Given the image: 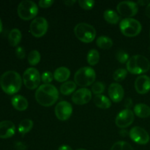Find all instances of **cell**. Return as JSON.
Returning <instances> with one entry per match:
<instances>
[{
	"instance_id": "40",
	"label": "cell",
	"mask_w": 150,
	"mask_h": 150,
	"mask_svg": "<svg viewBox=\"0 0 150 150\" xmlns=\"http://www.w3.org/2000/svg\"><path fill=\"white\" fill-rule=\"evenodd\" d=\"M74 3H76L75 0H67V1H64V4L66 6H72Z\"/></svg>"
},
{
	"instance_id": "19",
	"label": "cell",
	"mask_w": 150,
	"mask_h": 150,
	"mask_svg": "<svg viewBox=\"0 0 150 150\" xmlns=\"http://www.w3.org/2000/svg\"><path fill=\"white\" fill-rule=\"evenodd\" d=\"M70 71L67 67H60L54 71V77L58 82H64L70 78Z\"/></svg>"
},
{
	"instance_id": "44",
	"label": "cell",
	"mask_w": 150,
	"mask_h": 150,
	"mask_svg": "<svg viewBox=\"0 0 150 150\" xmlns=\"http://www.w3.org/2000/svg\"><path fill=\"white\" fill-rule=\"evenodd\" d=\"M149 35H150V34H149Z\"/></svg>"
},
{
	"instance_id": "24",
	"label": "cell",
	"mask_w": 150,
	"mask_h": 150,
	"mask_svg": "<svg viewBox=\"0 0 150 150\" xmlns=\"http://www.w3.org/2000/svg\"><path fill=\"white\" fill-rule=\"evenodd\" d=\"M104 19L108 23L111 24H117L120 21V16L114 10H107L103 13Z\"/></svg>"
},
{
	"instance_id": "13",
	"label": "cell",
	"mask_w": 150,
	"mask_h": 150,
	"mask_svg": "<svg viewBox=\"0 0 150 150\" xmlns=\"http://www.w3.org/2000/svg\"><path fill=\"white\" fill-rule=\"evenodd\" d=\"M73 107L67 101H61L55 107V115L61 121L67 120L72 115Z\"/></svg>"
},
{
	"instance_id": "5",
	"label": "cell",
	"mask_w": 150,
	"mask_h": 150,
	"mask_svg": "<svg viewBox=\"0 0 150 150\" xmlns=\"http://www.w3.org/2000/svg\"><path fill=\"white\" fill-rule=\"evenodd\" d=\"M74 33L79 40L86 43L92 42L96 37L95 28L86 23H78L74 28Z\"/></svg>"
},
{
	"instance_id": "26",
	"label": "cell",
	"mask_w": 150,
	"mask_h": 150,
	"mask_svg": "<svg viewBox=\"0 0 150 150\" xmlns=\"http://www.w3.org/2000/svg\"><path fill=\"white\" fill-rule=\"evenodd\" d=\"M97 45L102 49H108L113 45V41L110 38L106 36H100L97 39Z\"/></svg>"
},
{
	"instance_id": "14",
	"label": "cell",
	"mask_w": 150,
	"mask_h": 150,
	"mask_svg": "<svg viewBox=\"0 0 150 150\" xmlns=\"http://www.w3.org/2000/svg\"><path fill=\"white\" fill-rule=\"evenodd\" d=\"M92 98V92L86 88H81L73 94L72 101L76 105H84L89 103Z\"/></svg>"
},
{
	"instance_id": "38",
	"label": "cell",
	"mask_w": 150,
	"mask_h": 150,
	"mask_svg": "<svg viewBox=\"0 0 150 150\" xmlns=\"http://www.w3.org/2000/svg\"><path fill=\"white\" fill-rule=\"evenodd\" d=\"M58 150H73V149L68 145H62L59 147Z\"/></svg>"
},
{
	"instance_id": "25",
	"label": "cell",
	"mask_w": 150,
	"mask_h": 150,
	"mask_svg": "<svg viewBox=\"0 0 150 150\" xmlns=\"http://www.w3.org/2000/svg\"><path fill=\"white\" fill-rule=\"evenodd\" d=\"M33 127V122L29 119L22 120L18 125V132L23 136L30 131Z\"/></svg>"
},
{
	"instance_id": "7",
	"label": "cell",
	"mask_w": 150,
	"mask_h": 150,
	"mask_svg": "<svg viewBox=\"0 0 150 150\" xmlns=\"http://www.w3.org/2000/svg\"><path fill=\"white\" fill-rule=\"evenodd\" d=\"M17 12L19 17L23 20H31L38 15V7L34 1L25 0L18 4Z\"/></svg>"
},
{
	"instance_id": "1",
	"label": "cell",
	"mask_w": 150,
	"mask_h": 150,
	"mask_svg": "<svg viewBox=\"0 0 150 150\" xmlns=\"http://www.w3.org/2000/svg\"><path fill=\"white\" fill-rule=\"evenodd\" d=\"M59 98L57 88L51 83L40 85L35 92V99L38 103L44 107H49L56 103Z\"/></svg>"
},
{
	"instance_id": "3",
	"label": "cell",
	"mask_w": 150,
	"mask_h": 150,
	"mask_svg": "<svg viewBox=\"0 0 150 150\" xmlns=\"http://www.w3.org/2000/svg\"><path fill=\"white\" fill-rule=\"evenodd\" d=\"M127 70L132 74L140 75L146 73L150 69V62L146 57L135 55L130 57L126 63Z\"/></svg>"
},
{
	"instance_id": "41",
	"label": "cell",
	"mask_w": 150,
	"mask_h": 150,
	"mask_svg": "<svg viewBox=\"0 0 150 150\" xmlns=\"http://www.w3.org/2000/svg\"><path fill=\"white\" fill-rule=\"evenodd\" d=\"M1 31H2V22H1V18H0V33L1 32Z\"/></svg>"
},
{
	"instance_id": "30",
	"label": "cell",
	"mask_w": 150,
	"mask_h": 150,
	"mask_svg": "<svg viewBox=\"0 0 150 150\" xmlns=\"http://www.w3.org/2000/svg\"><path fill=\"white\" fill-rule=\"evenodd\" d=\"M111 150H133V148L127 142H117L113 145Z\"/></svg>"
},
{
	"instance_id": "27",
	"label": "cell",
	"mask_w": 150,
	"mask_h": 150,
	"mask_svg": "<svg viewBox=\"0 0 150 150\" xmlns=\"http://www.w3.org/2000/svg\"><path fill=\"white\" fill-rule=\"evenodd\" d=\"M86 60L90 65H96L100 60V54L96 49H91L86 57Z\"/></svg>"
},
{
	"instance_id": "20",
	"label": "cell",
	"mask_w": 150,
	"mask_h": 150,
	"mask_svg": "<svg viewBox=\"0 0 150 150\" xmlns=\"http://www.w3.org/2000/svg\"><path fill=\"white\" fill-rule=\"evenodd\" d=\"M93 101L97 107L102 109H107L111 106V102L109 98L103 95H95Z\"/></svg>"
},
{
	"instance_id": "2",
	"label": "cell",
	"mask_w": 150,
	"mask_h": 150,
	"mask_svg": "<svg viewBox=\"0 0 150 150\" xmlns=\"http://www.w3.org/2000/svg\"><path fill=\"white\" fill-rule=\"evenodd\" d=\"M22 79L19 73L14 70H8L0 77V86L8 95H14L21 89Z\"/></svg>"
},
{
	"instance_id": "33",
	"label": "cell",
	"mask_w": 150,
	"mask_h": 150,
	"mask_svg": "<svg viewBox=\"0 0 150 150\" xmlns=\"http://www.w3.org/2000/svg\"><path fill=\"white\" fill-rule=\"evenodd\" d=\"M95 1L92 0H79V4L84 10H91L95 5Z\"/></svg>"
},
{
	"instance_id": "4",
	"label": "cell",
	"mask_w": 150,
	"mask_h": 150,
	"mask_svg": "<svg viewBox=\"0 0 150 150\" xmlns=\"http://www.w3.org/2000/svg\"><path fill=\"white\" fill-rule=\"evenodd\" d=\"M96 79V73L90 67H83L77 70L74 76L75 83L80 86H90L93 84Z\"/></svg>"
},
{
	"instance_id": "18",
	"label": "cell",
	"mask_w": 150,
	"mask_h": 150,
	"mask_svg": "<svg viewBox=\"0 0 150 150\" xmlns=\"http://www.w3.org/2000/svg\"><path fill=\"white\" fill-rule=\"evenodd\" d=\"M11 103L13 106L16 110L20 111H23L26 110L28 108V105H29L27 100L24 97L18 95H16V96H14L12 98Z\"/></svg>"
},
{
	"instance_id": "29",
	"label": "cell",
	"mask_w": 150,
	"mask_h": 150,
	"mask_svg": "<svg viewBox=\"0 0 150 150\" xmlns=\"http://www.w3.org/2000/svg\"><path fill=\"white\" fill-rule=\"evenodd\" d=\"M127 74V69L125 68H120L116 70L113 74V79L115 81L120 82L124 80L126 78Z\"/></svg>"
},
{
	"instance_id": "37",
	"label": "cell",
	"mask_w": 150,
	"mask_h": 150,
	"mask_svg": "<svg viewBox=\"0 0 150 150\" xmlns=\"http://www.w3.org/2000/svg\"><path fill=\"white\" fill-rule=\"evenodd\" d=\"M132 104H133V102H132L131 98H127L124 103V106L126 107L127 109H129V108L132 106Z\"/></svg>"
},
{
	"instance_id": "10",
	"label": "cell",
	"mask_w": 150,
	"mask_h": 150,
	"mask_svg": "<svg viewBox=\"0 0 150 150\" xmlns=\"http://www.w3.org/2000/svg\"><path fill=\"white\" fill-rule=\"evenodd\" d=\"M48 23L43 17L35 18L30 24V32L35 38H41L47 32Z\"/></svg>"
},
{
	"instance_id": "9",
	"label": "cell",
	"mask_w": 150,
	"mask_h": 150,
	"mask_svg": "<svg viewBox=\"0 0 150 150\" xmlns=\"http://www.w3.org/2000/svg\"><path fill=\"white\" fill-rule=\"evenodd\" d=\"M117 10L121 16L126 17V18H130L137 14L139 5L134 1H123L117 4Z\"/></svg>"
},
{
	"instance_id": "23",
	"label": "cell",
	"mask_w": 150,
	"mask_h": 150,
	"mask_svg": "<svg viewBox=\"0 0 150 150\" xmlns=\"http://www.w3.org/2000/svg\"><path fill=\"white\" fill-rule=\"evenodd\" d=\"M76 89V83L73 81H66L60 86V92L64 95L74 93Z\"/></svg>"
},
{
	"instance_id": "43",
	"label": "cell",
	"mask_w": 150,
	"mask_h": 150,
	"mask_svg": "<svg viewBox=\"0 0 150 150\" xmlns=\"http://www.w3.org/2000/svg\"><path fill=\"white\" fill-rule=\"evenodd\" d=\"M77 150H86V149H77Z\"/></svg>"
},
{
	"instance_id": "12",
	"label": "cell",
	"mask_w": 150,
	"mask_h": 150,
	"mask_svg": "<svg viewBox=\"0 0 150 150\" xmlns=\"http://www.w3.org/2000/svg\"><path fill=\"white\" fill-rule=\"evenodd\" d=\"M130 139L138 144L144 145L149 142V135L146 130L141 127H133L129 133Z\"/></svg>"
},
{
	"instance_id": "17",
	"label": "cell",
	"mask_w": 150,
	"mask_h": 150,
	"mask_svg": "<svg viewBox=\"0 0 150 150\" xmlns=\"http://www.w3.org/2000/svg\"><path fill=\"white\" fill-rule=\"evenodd\" d=\"M16 133V126L11 121L0 122V138L9 139L14 136Z\"/></svg>"
},
{
	"instance_id": "8",
	"label": "cell",
	"mask_w": 150,
	"mask_h": 150,
	"mask_svg": "<svg viewBox=\"0 0 150 150\" xmlns=\"http://www.w3.org/2000/svg\"><path fill=\"white\" fill-rule=\"evenodd\" d=\"M41 77L39 71L35 67H29L24 71L23 81L25 86L29 89H35L40 83Z\"/></svg>"
},
{
	"instance_id": "22",
	"label": "cell",
	"mask_w": 150,
	"mask_h": 150,
	"mask_svg": "<svg viewBox=\"0 0 150 150\" xmlns=\"http://www.w3.org/2000/svg\"><path fill=\"white\" fill-rule=\"evenodd\" d=\"M22 35L21 31L18 29H13L10 32L8 35V40L10 42V45L15 47L17 46L19 43H20L21 40Z\"/></svg>"
},
{
	"instance_id": "36",
	"label": "cell",
	"mask_w": 150,
	"mask_h": 150,
	"mask_svg": "<svg viewBox=\"0 0 150 150\" xmlns=\"http://www.w3.org/2000/svg\"><path fill=\"white\" fill-rule=\"evenodd\" d=\"M53 4H54L53 0H40L38 3L40 7H42V8H47V7H51Z\"/></svg>"
},
{
	"instance_id": "31",
	"label": "cell",
	"mask_w": 150,
	"mask_h": 150,
	"mask_svg": "<svg viewBox=\"0 0 150 150\" xmlns=\"http://www.w3.org/2000/svg\"><path fill=\"white\" fill-rule=\"evenodd\" d=\"M105 84L102 81H98L95 82L92 85V92H93V94L95 95H101L103 92L105 91Z\"/></svg>"
},
{
	"instance_id": "11",
	"label": "cell",
	"mask_w": 150,
	"mask_h": 150,
	"mask_svg": "<svg viewBox=\"0 0 150 150\" xmlns=\"http://www.w3.org/2000/svg\"><path fill=\"white\" fill-rule=\"evenodd\" d=\"M134 113L130 109H124L117 114L115 120L116 125L120 128H126L134 121Z\"/></svg>"
},
{
	"instance_id": "15",
	"label": "cell",
	"mask_w": 150,
	"mask_h": 150,
	"mask_svg": "<svg viewBox=\"0 0 150 150\" xmlns=\"http://www.w3.org/2000/svg\"><path fill=\"white\" fill-rule=\"evenodd\" d=\"M124 89L118 83H112L108 87V95L114 103H120L124 98Z\"/></svg>"
},
{
	"instance_id": "42",
	"label": "cell",
	"mask_w": 150,
	"mask_h": 150,
	"mask_svg": "<svg viewBox=\"0 0 150 150\" xmlns=\"http://www.w3.org/2000/svg\"><path fill=\"white\" fill-rule=\"evenodd\" d=\"M139 4H142V5H144V4H146V3H147V1H139Z\"/></svg>"
},
{
	"instance_id": "39",
	"label": "cell",
	"mask_w": 150,
	"mask_h": 150,
	"mask_svg": "<svg viewBox=\"0 0 150 150\" xmlns=\"http://www.w3.org/2000/svg\"><path fill=\"white\" fill-rule=\"evenodd\" d=\"M145 13H146V16H147L149 18H150V1L148 3L147 5H146V10H145Z\"/></svg>"
},
{
	"instance_id": "6",
	"label": "cell",
	"mask_w": 150,
	"mask_h": 150,
	"mask_svg": "<svg viewBox=\"0 0 150 150\" xmlns=\"http://www.w3.org/2000/svg\"><path fill=\"white\" fill-rule=\"evenodd\" d=\"M120 31L126 37L132 38L137 36L142 32V26L140 22L134 18H124L120 21Z\"/></svg>"
},
{
	"instance_id": "28",
	"label": "cell",
	"mask_w": 150,
	"mask_h": 150,
	"mask_svg": "<svg viewBox=\"0 0 150 150\" xmlns=\"http://www.w3.org/2000/svg\"><path fill=\"white\" fill-rule=\"evenodd\" d=\"M41 55L39 51L37 50H33L28 55V62L32 66H35L40 62Z\"/></svg>"
},
{
	"instance_id": "34",
	"label": "cell",
	"mask_w": 150,
	"mask_h": 150,
	"mask_svg": "<svg viewBox=\"0 0 150 150\" xmlns=\"http://www.w3.org/2000/svg\"><path fill=\"white\" fill-rule=\"evenodd\" d=\"M53 75L51 72H44L41 76V80L45 83H50L53 81Z\"/></svg>"
},
{
	"instance_id": "35",
	"label": "cell",
	"mask_w": 150,
	"mask_h": 150,
	"mask_svg": "<svg viewBox=\"0 0 150 150\" xmlns=\"http://www.w3.org/2000/svg\"><path fill=\"white\" fill-rule=\"evenodd\" d=\"M16 57H17L18 59H24L25 55H26L24 48H23L22 46H18L16 49Z\"/></svg>"
},
{
	"instance_id": "16",
	"label": "cell",
	"mask_w": 150,
	"mask_h": 150,
	"mask_svg": "<svg viewBox=\"0 0 150 150\" xmlns=\"http://www.w3.org/2000/svg\"><path fill=\"white\" fill-rule=\"evenodd\" d=\"M135 89L136 92L141 95H144L150 90V78L142 75L139 76L135 81Z\"/></svg>"
},
{
	"instance_id": "21",
	"label": "cell",
	"mask_w": 150,
	"mask_h": 150,
	"mask_svg": "<svg viewBox=\"0 0 150 150\" xmlns=\"http://www.w3.org/2000/svg\"><path fill=\"white\" fill-rule=\"evenodd\" d=\"M134 114L140 118H147L150 116V107L144 103L136 104L134 107Z\"/></svg>"
},
{
	"instance_id": "32",
	"label": "cell",
	"mask_w": 150,
	"mask_h": 150,
	"mask_svg": "<svg viewBox=\"0 0 150 150\" xmlns=\"http://www.w3.org/2000/svg\"><path fill=\"white\" fill-rule=\"evenodd\" d=\"M116 58L120 63L125 64V63L127 62V61L130 59V57H129V54L126 51H123V50H120L116 54Z\"/></svg>"
}]
</instances>
